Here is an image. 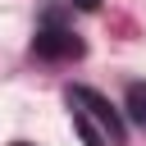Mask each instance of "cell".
<instances>
[{"instance_id": "1", "label": "cell", "mask_w": 146, "mask_h": 146, "mask_svg": "<svg viewBox=\"0 0 146 146\" xmlns=\"http://www.w3.org/2000/svg\"><path fill=\"white\" fill-rule=\"evenodd\" d=\"M64 100H68L73 132H78L87 146H123V119H119V110H114L100 91H91V87H68Z\"/></svg>"}, {"instance_id": "2", "label": "cell", "mask_w": 146, "mask_h": 146, "mask_svg": "<svg viewBox=\"0 0 146 146\" xmlns=\"http://www.w3.org/2000/svg\"><path fill=\"white\" fill-rule=\"evenodd\" d=\"M32 50H36L41 59H78V55H82V41H78V32H68V27L50 14V18L36 27Z\"/></svg>"}, {"instance_id": "3", "label": "cell", "mask_w": 146, "mask_h": 146, "mask_svg": "<svg viewBox=\"0 0 146 146\" xmlns=\"http://www.w3.org/2000/svg\"><path fill=\"white\" fill-rule=\"evenodd\" d=\"M123 110H128V119H132L137 128H146V82H132V87L123 91Z\"/></svg>"}, {"instance_id": "4", "label": "cell", "mask_w": 146, "mask_h": 146, "mask_svg": "<svg viewBox=\"0 0 146 146\" xmlns=\"http://www.w3.org/2000/svg\"><path fill=\"white\" fill-rule=\"evenodd\" d=\"M68 5H73V9H87V14H91V9L100 5V0H68Z\"/></svg>"}, {"instance_id": "5", "label": "cell", "mask_w": 146, "mask_h": 146, "mask_svg": "<svg viewBox=\"0 0 146 146\" xmlns=\"http://www.w3.org/2000/svg\"><path fill=\"white\" fill-rule=\"evenodd\" d=\"M9 146H32V141H9Z\"/></svg>"}]
</instances>
